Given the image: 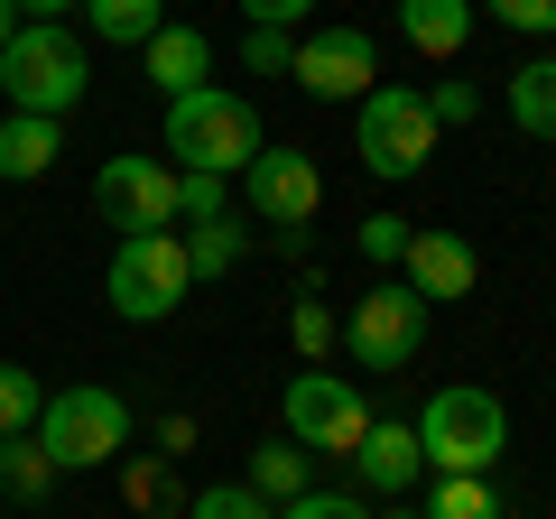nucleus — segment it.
Instances as JSON below:
<instances>
[{
    "label": "nucleus",
    "instance_id": "obj_13",
    "mask_svg": "<svg viewBox=\"0 0 556 519\" xmlns=\"http://www.w3.org/2000/svg\"><path fill=\"white\" fill-rule=\"evenodd\" d=\"M343 464H353L362 492H380V501L417 492V473H427V455H417V427H408V418H371V427H362V445H353Z\"/></svg>",
    "mask_w": 556,
    "mask_h": 519
},
{
    "label": "nucleus",
    "instance_id": "obj_12",
    "mask_svg": "<svg viewBox=\"0 0 556 519\" xmlns=\"http://www.w3.org/2000/svg\"><path fill=\"white\" fill-rule=\"evenodd\" d=\"M399 279H408L427 306H445V298H473L482 260H473V241H464V232H437V223H417L408 251H399Z\"/></svg>",
    "mask_w": 556,
    "mask_h": 519
},
{
    "label": "nucleus",
    "instance_id": "obj_25",
    "mask_svg": "<svg viewBox=\"0 0 556 519\" xmlns=\"http://www.w3.org/2000/svg\"><path fill=\"white\" fill-rule=\"evenodd\" d=\"M417 102H427V121H437V130H473V112H482V93H473L464 75H437Z\"/></svg>",
    "mask_w": 556,
    "mask_h": 519
},
{
    "label": "nucleus",
    "instance_id": "obj_30",
    "mask_svg": "<svg viewBox=\"0 0 556 519\" xmlns=\"http://www.w3.org/2000/svg\"><path fill=\"white\" fill-rule=\"evenodd\" d=\"M288 56H298L288 28H251V38H241V65H251V75H288Z\"/></svg>",
    "mask_w": 556,
    "mask_h": 519
},
{
    "label": "nucleus",
    "instance_id": "obj_17",
    "mask_svg": "<svg viewBox=\"0 0 556 519\" xmlns=\"http://www.w3.org/2000/svg\"><path fill=\"white\" fill-rule=\"evenodd\" d=\"M241 482H251V492H260V501H269V510H278V501L316 492V455H306V445H288V436H278V445H260V455H251V473H241Z\"/></svg>",
    "mask_w": 556,
    "mask_h": 519
},
{
    "label": "nucleus",
    "instance_id": "obj_8",
    "mask_svg": "<svg viewBox=\"0 0 556 519\" xmlns=\"http://www.w3.org/2000/svg\"><path fill=\"white\" fill-rule=\"evenodd\" d=\"M427 316H437V306L417 298L408 279H380L371 298H362L353 316H343V343H353V362H362V371H399V362H408L417 343H427Z\"/></svg>",
    "mask_w": 556,
    "mask_h": 519
},
{
    "label": "nucleus",
    "instance_id": "obj_29",
    "mask_svg": "<svg viewBox=\"0 0 556 519\" xmlns=\"http://www.w3.org/2000/svg\"><path fill=\"white\" fill-rule=\"evenodd\" d=\"M473 10H492V20L519 28V38H556V0H473Z\"/></svg>",
    "mask_w": 556,
    "mask_h": 519
},
{
    "label": "nucleus",
    "instance_id": "obj_6",
    "mask_svg": "<svg viewBox=\"0 0 556 519\" xmlns=\"http://www.w3.org/2000/svg\"><path fill=\"white\" fill-rule=\"evenodd\" d=\"M353 149L371 177H417V167L437 159V121H427V102L408 93V84H371V93L353 102Z\"/></svg>",
    "mask_w": 556,
    "mask_h": 519
},
{
    "label": "nucleus",
    "instance_id": "obj_28",
    "mask_svg": "<svg viewBox=\"0 0 556 519\" xmlns=\"http://www.w3.org/2000/svg\"><path fill=\"white\" fill-rule=\"evenodd\" d=\"M278 519H371V501L362 492H298V501H278Z\"/></svg>",
    "mask_w": 556,
    "mask_h": 519
},
{
    "label": "nucleus",
    "instance_id": "obj_5",
    "mask_svg": "<svg viewBox=\"0 0 556 519\" xmlns=\"http://www.w3.org/2000/svg\"><path fill=\"white\" fill-rule=\"evenodd\" d=\"M102 288H112V316H130V325L177 316L186 288H195L186 241H177V232H121V251H112V269H102Z\"/></svg>",
    "mask_w": 556,
    "mask_h": 519
},
{
    "label": "nucleus",
    "instance_id": "obj_23",
    "mask_svg": "<svg viewBox=\"0 0 556 519\" xmlns=\"http://www.w3.org/2000/svg\"><path fill=\"white\" fill-rule=\"evenodd\" d=\"M38 408H47L38 371H20V362H0V436H28V427H38Z\"/></svg>",
    "mask_w": 556,
    "mask_h": 519
},
{
    "label": "nucleus",
    "instance_id": "obj_33",
    "mask_svg": "<svg viewBox=\"0 0 556 519\" xmlns=\"http://www.w3.org/2000/svg\"><path fill=\"white\" fill-rule=\"evenodd\" d=\"M10 10H28V20H65V10H84V0H10Z\"/></svg>",
    "mask_w": 556,
    "mask_h": 519
},
{
    "label": "nucleus",
    "instance_id": "obj_26",
    "mask_svg": "<svg viewBox=\"0 0 556 519\" xmlns=\"http://www.w3.org/2000/svg\"><path fill=\"white\" fill-rule=\"evenodd\" d=\"M186 519H278V510L251 492V482H214V492H195V501H186Z\"/></svg>",
    "mask_w": 556,
    "mask_h": 519
},
{
    "label": "nucleus",
    "instance_id": "obj_18",
    "mask_svg": "<svg viewBox=\"0 0 556 519\" xmlns=\"http://www.w3.org/2000/svg\"><path fill=\"white\" fill-rule=\"evenodd\" d=\"M510 121L529 140H556V56H538V65L510 75Z\"/></svg>",
    "mask_w": 556,
    "mask_h": 519
},
{
    "label": "nucleus",
    "instance_id": "obj_7",
    "mask_svg": "<svg viewBox=\"0 0 556 519\" xmlns=\"http://www.w3.org/2000/svg\"><path fill=\"white\" fill-rule=\"evenodd\" d=\"M278 408H288V445H306V455H353L362 427H371V400H362L343 371H316V362L288 380Z\"/></svg>",
    "mask_w": 556,
    "mask_h": 519
},
{
    "label": "nucleus",
    "instance_id": "obj_3",
    "mask_svg": "<svg viewBox=\"0 0 556 519\" xmlns=\"http://www.w3.org/2000/svg\"><path fill=\"white\" fill-rule=\"evenodd\" d=\"M84 84H93V65H84V38L65 20H28L20 38L0 47V93H10V112L65 121L84 102Z\"/></svg>",
    "mask_w": 556,
    "mask_h": 519
},
{
    "label": "nucleus",
    "instance_id": "obj_20",
    "mask_svg": "<svg viewBox=\"0 0 556 519\" xmlns=\"http://www.w3.org/2000/svg\"><path fill=\"white\" fill-rule=\"evenodd\" d=\"M93 10V38H112V47H149L167 28V0H84Z\"/></svg>",
    "mask_w": 556,
    "mask_h": 519
},
{
    "label": "nucleus",
    "instance_id": "obj_24",
    "mask_svg": "<svg viewBox=\"0 0 556 519\" xmlns=\"http://www.w3.org/2000/svg\"><path fill=\"white\" fill-rule=\"evenodd\" d=\"M288 334H298V353H306V362H325V353H334V334H343V316L316 298V288H306V298L288 306Z\"/></svg>",
    "mask_w": 556,
    "mask_h": 519
},
{
    "label": "nucleus",
    "instance_id": "obj_10",
    "mask_svg": "<svg viewBox=\"0 0 556 519\" xmlns=\"http://www.w3.org/2000/svg\"><path fill=\"white\" fill-rule=\"evenodd\" d=\"M93 204L121 232H167V223H177V167L167 159H102Z\"/></svg>",
    "mask_w": 556,
    "mask_h": 519
},
{
    "label": "nucleus",
    "instance_id": "obj_15",
    "mask_svg": "<svg viewBox=\"0 0 556 519\" xmlns=\"http://www.w3.org/2000/svg\"><path fill=\"white\" fill-rule=\"evenodd\" d=\"M473 20H482L473 0H399V38H408L417 56H437V65H445V56H464Z\"/></svg>",
    "mask_w": 556,
    "mask_h": 519
},
{
    "label": "nucleus",
    "instance_id": "obj_4",
    "mask_svg": "<svg viewBox=\"0 0 556 519\" xmlns=\"http://www.w3.org/2000/svg\"><path fill=\"white\" fill-rule=\"evenodd\" d=\"M28 436L47 445V464L56 473H93V464H121V445H130V400L121 390H102V380H84V390H47L38 427Z\"/></svg>",
    "mask_w": 556,
    "mask_h": 519
},
{
    "label": "nucleus",
    "instance_id": "obj_34",
    "mask_svg": "<svg viewBox=\"0 0 556 519\" xmlns=\"http://www.w3.org/2000/svg\"><path fill=\"white\" fill-rule=\"evenodd\" d=\"M10 38H20V10H10V0H0V47H10Z\"/></svg>",
    "mask_w": 556,
    "mask_h": 519
},
{
    "label": "nucleus",
    "instance_id": "obj_22",
    "mask_svg": "<svg viewBox=\"0 0 556 519\" xmlns=\"http://www.w3.org/2000/svg\"><path fill=\"white\" fill-rule=\"evenodd\" d=\"M232 260H241V223H232V214H223V223H195V232H186V269H195V279H223Z\"/></svg>",
    "mask_w": 556,
    "mask_h": 519
},
{
    "label": "nucleus",
    "instance_id": "obj_1",
    "mask_svg": "<svg viewBox=\"0 0 556 519\" xmlns=\"http://www.w3.org/2000/svg\"><path fill=\"white\" fill-rule=\"evenodd\" d=\"M260 149H269L260 112L223 84H195V93L167 102V167H186V177H241Z\"/></svg>",
    "mask_w": 556,
    "mask_h": 519
},
{
    "label": "nucleus",
    "instance_id": "obj_16",
    "mask_svg": "<svg viewBox=\"0 0 556 519\" xmlns=\"http://www.w3.org/2000/svg\"><path fill=\"white\" fill-rule=\"evenodd\" d=\"M56 149H65V121H47V112H10V121H0V177H10V186L47 177Z\"/></svg>",
    "mask_w": 556,
    "mask_h": 519
},
{
    "label": "nucleus",
    "instance_id": "obj_21",
    "mask_svg": "<svg viewBox=\"0 0 556 519\" xmlns=\"http://www.w3.org/2000/svg\"><path fill=\"white\" fill-rule=\"evenodd\" d=\"M0 492L10 501H47L56 492V464H47L38 436H0Z\"/></svg>",
    "mask_w": 556,
    "mask_h": 519
},
{
    "label": "nucleus",
    "instance_id": "obj_35",
    "mask_svg": "<svg viewBox=\"0 0 556 519\" xmlns=\"http://www.w3.org/2000/svg\"><path fill=\"white\" fill-rule=\"evenodd\" d=\"M371 519H380V510H371ZM390 519H427V510H399V501H390Z\"/></svg>",
    "mask_w": 556,
    "mask_h": 519
},
{
    "label": "nucleus",
    "instance_id": "obj_31",
    "mask_svg": "<svg viewBox=\"0 0 556 519\" xmlns=\"http://www.w3.org/2000/svg\"><path fill=\"white\" fill-rule=\"evenodd\" d=\"M408 232H417V223H399V214H371V223H362V260H380V269H399V251H408Z\"/></svg>",
    "mask_w": 556,
    "mask_h": 519
},
{
    "label": "nucleus",
    "instance_id": "obj_19",
    "mask_svg": "<svg viewBox=\"0 0 556 519\" xmlns=\"http://www.w3.org/2000/svg\"><path fill=\"white\" fill-rule=\"evenodd\" d=\"M427 519H510V501L492 492V473H437Z\"/></svg>",
    "mask_w": 556,
    "mask_h": 519
},
{
    "label": "nucleus",
    "instance_id": "obj_11",
    "mask_svg": "<svg viewBox=\"0 0 556 519\" xmlns=\"http://www.w3.org/2000/svg\"><path fill=\"white\" fill-rule=\"evenodd\" d=\"M241 195H251V214L260 223H316V204H325V167L306 159V149H260L251 167H241Z\"/></svg>",
    "mask_w": 556,
    "mask_h": 519
},
{
    "label": "nucleus",
    "instance_id": "obj_27",
    "mask_svg": "<svg viewBox=\"0 0 556 519\" xmlns=\"http://www.w3.org/2000/svg\"><path fill=\"white\" fill-rule=\"evenodd\" d=\"M232 214V177H186L177 167V223H223Z\"/></svg>",
    "mask_w": 556,
    "mask_h": 519
},
{
    "label": "nucleus",
    "instance_id": "obj_9",
    "mask_svg": "<svg viewBox=\"0 0 556 519\" xmlns=\"http://www.w3.org/2000/svg\"><path fill=\"white\" fill-rule=\"evenodd\" d=\"M380 75V47L371 28H316V38H298V56H288V84L316 102H362Z\"/></svg>",
    "mask_w": 556,
    "mask_h": 519
},
{
    "label": "nucleus",
    "instance_id": "obj_2",
    "mask_svg": "<svg viewBox=\"0 0 556 519\" xmlns=\"http://www.w3.org/2000/svg\"><path fill=\"white\" fill-rule=\"evenodd\" d=\"M408 427H417L427 473H492L501 445H510V408H501V390H473V380L437 390V400L417 408Z\"/></svg>",
    "mask_w": 556,
    "mask_h": 519
},
{
    "label": "nucleus",
    "instance_id": "obj_14",
    "mask_svg": "<svg viewBox=\"0 0 556 519\" xmlns=\"http://www.w3.org/2000/svg\"><path fill=\"white\" fill-rule=\"evenodd\" d=\"M139 56H149V84H159L167 102H177V93H195V84L214 75V38H204V28H186V20H167L159 38L139 47Z\"/></svg>",
    "mask_w": 556,
    "mask_h": 519
},
{
    "label": "nucleus",
    "instance_id": "obj_32",
    "mask_svg": "<svg viewBox=\"0 0 556 519\" xmlns=\"http://www.w3.org/2000/svg\"><path fill=\"white\" fill-rule=\"evenodd\" d=\"M241 20L251 28H298V20H316V0H241Z\"/></svg>",
    "mask_w": 556,
    "mask_h": 519
}]
</instances>
